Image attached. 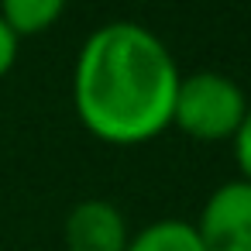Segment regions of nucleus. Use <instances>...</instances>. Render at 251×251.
Returning <instances> with one entry per match:
<instances>
[{"mask_svg": "<svg viewBox=\"0 0 251 251\" xmlns=\"http://www.w3.org/2000/svg\"><path fill=\"white\" fill-rule=\"evenodd\" d=\"M248 97L237 79L217 69H200L179 79L172 103V127L193 141H230L248 114Z\"/></svg>", "mask_w": 251, "mask_h": 251, "instance_id": "nucleus-2", "label": "nucleus"}, {"mask_svg": "<svg viewBox=\"0 0 251 251\" xmlns=\"http://www.w3.org/2000/svg\"><path fill=\"white\" fill-rule=\"evenodd\" d=\"M62 241L66 251H124L131 230L110 200H79L62 220Z\"/></svg>", "mask_w": 251, "mask_h": 251, "instance_id": "nucleus-4", "label": "nucleus"}, {"mask_svg": "<svg viewBox=\"0 0 251 251\" xmlns=\"http://www.w3.org/2000/svg\"><path fill=\"white\" fill-rule=\"evenodd\" d=\"M66 4L69 0H0V18L18 38L45 35L66 14Z\"/></svg>", "mask_w": 251, "mask_h": 251, "instance_id": "nucleus-6", "label": "nucleus"}, {"mask_svg": "<svg viewBox=\"0 0 251 251\" xmlns=\"http://www.w3.org/2000/svg\"><path fill=\"white\" fill-rule=\"evenodd\" d=\"M18 52H21V38L4 25V18H0V79H4V76L14 69Z\"/></svg>", "mask_w": 251, "mask_h": 251, "instance_id": "nucleus-8", "label": "nucleus"}, {"mask_svg": "<svg viewBox=\"0 0 251 251\" xmlns=\"http://www.w3.org/2000/svg\"><path fill=\"white\" fill-rule=\"evenodd\" d=\"M124 251H206V248H203L193 220L162 217V220H151L141 230H134Z\"/></svg>", "mask_w": 251, "mask_h": 251, "instance_id": "nucleus-5", "label": "nucleus"}, {"mask_svg": "<svg viewBox=\"0 0 251 251\" xmlns=\"http://www.w3.org/2000/svg\"><path fill=\"white\" fill-rule=\"evenodd\" d=\"M172 49L138 21H107L86 35L73 66V107L103 145L134 148L172 127L179 90Z\"/></svg>", "mask_w": 251, "mask_h": 251, "instance_id": "nucleus-1", "label": "nucleus"}, {"mask_svg": "<svg viewBox=\"0 0 251 251\" xmlns=\"http://www.w3.org/2000/svg\"><path fill=\"white\" fill-rule=\"evenodd\" d=\"M193 227L206 251H251V182L241 176L220 182Z\"/></svg>", "mask_w": 251, "mask_h": 251, "instance_id": "nucleus-3", "label": "nucleus"}, {"mask_svg": "<svg viewBox=\"0 0 251 251\" xmlns=\"http://www.w3.org/2000/svg\"><path fill=\"white\" fill-rule=\"evenodd\" d=\"M234 145V158H237V169H241V179L251 182V103H248V114L237 127V134L230 138Z\"/></svg>", "mask_w": 251, "mask_h": 251, "instance_id": "nucleus-7", "label": "nucleus"}]
</instances>
